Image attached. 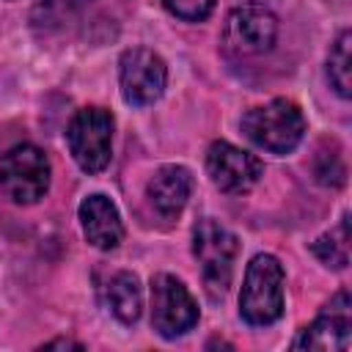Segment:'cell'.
<instances>
[{"instance_id":"7","label":"cell","mask_w":352,"mask_h":352,"mask_svg":"<svg viewBox=\"0 0 352 352\" xmlns=\"http://www.w3.org/2000/svg\"><path fill=\"white\" fill-rule=\"evenodd\" d=\"M118 77H121L124 99L135 107H146L162 96L168 82V69L157 52L146 47H132L118 60Z\"/></svg>"},{"instance_id":"16","label":"cell","mask_w":352,"mask_h":352,"mask_svg":"<svg viewBox=\"0 0 352 352\" xmlns=\"http://www.w3.org/2000/svg\"><path fill=\"white\" fill-rule=\"evenodd\" d=\"M316 179L327 187H341L344 179H346V168L341 162L338 154H330V151H319L316 157Z\"/></svg>"},{"instance_id":"9","label":"cell","mask_w":352,"mask_h":352,"mask_svg":"<svg viewBox=\"0 0 352 352\" xmlns=\"http://www.w3.org/2000/svg\"><path fill=\"white\" fill-rule=\"evenodd\" d=\"M278 19L270 8L258 3H242L228 14L226 44L239 55H258L275 44Z\"/></svg>"},{"instance_id":"4","label":"cell","mask_w":352,"mask_h":352,"mask_svg":"<svg viewBox=\"0 0 352 352\" xmlns=\"http://www.w3.org/2000/svg\"><path fill=\"white\" fill-rule=\"evenodd\" d=\"M239 242L231 231H226L214 220H201L192 231V253L201 264L204 283L212 297H223L231 286L234 275V261H236Z\"/></svg>"},{"instance_id":"11","label":"cell","mask_w":352,"mask_h":352,"mask_svg":"<svg viewBox=\"0 0 352 352\" xmlns=\"http://www.w3.org/2000/svg\"><path fill=\"white\" fill-rule=\"evenodd\" d=\"M80 223H82L85 239L99 250H113L124 239V226H121L116 204L99 192L88 195L80 204Z\"/></svg>"},{"instance_id":"12","label":"cell","mask_w":352,"mask_h":352,"mask_svg":"<svg viewBox=\"0 0 352 352\" xmlns=\"http://www.w3.org/2000/svg\"><path fill=\"white\" fill-rule=\"evenodd\" d=\"M146 192L162 217H176L192 195V173L182 165H165L148 179Z\"/></svg>"},{"instance_id":"2","label":"cell","mask_w":352,"mask_h":352,"mask_svg":"<svg viewBox=\"0 0 352 352\" xmlns=\"http://www.w3.org/2000/svg\"><path fill=\"white\" fill-rule=\"evenodd\" d=\"M242 132L264 151L286 154L305 135L302 110L289 99H272L261 107H253L242 118Z\"/></svg>"},{"instance_id":"5","label":"cell","mask_w":352,"mask_h":352,"mask_svg":"<svg viewBox=\"0 0 352 352\" xmlns=\"http://www.w3.org/2000/svg\"><path fill=\"white\" fill-rule=\"evenodd\" d=\"M69 151L85 173H99L110 162L113 116L104 107H82L74 113L66 129Z\"/></svg>"},{"instance_id":"8","label":"cell","mask_w":352,"mask_h":352,"mask_svg":"<svg viewBox=\"0 0 352 352\" xmlns=\"http://www.w3.org/2000/svg\"><path fill=\"white\" fill-rule=\"evenodd\" d=\"M349 330H352V302L349 292H338L322 314L300 330V336L292 341L294 349H319V352H344L349 346Z\"/></svg>"},{"instance_id":"10","label":"cell","mask_w":352,"mask_h":352,"mask_svg":"<svg viewBox=\"0 0 352 352\" xmlns=\"http://www.w3.org/2000/svg\"><path fill=\"white\" fill-rule=\"evenodd\" d=\"M206 170L217 190H223L228 195H242L258 182L261 162H258V157H253L226 140H214L206 151Z\"/></svg>"},{"instance_id":"17","label":"cell","mask_w":352,"mask_h":352,"mask_svg":"<svg viewBox=\"0 0 352 352\" xmlns=\"http://www.w3.org/2000/svg\"><path fill=\"white\" fill-rule=\"evenodd\" d=\"M162 6L179 16V19H187V22H198V19H206L214 0H162Z\"/></svg>"},{"instance_id":"18","label":"cell","mask_w":352,"mask_h":352,"mask_svg":"<svg viewBox=\"0 0 352 352\" xmlns=\"http://www.w3.org/2000/svg\"><path fill=\"white\" fill-rule=\"evenodd\" d=\"M44 346H50V349H52V346H60V349H63V346H74V349H82V344H77V341H69V338H55V341H47Z\"/></svg>"},{"instance_id":"1","label":"cell","mask_w":352,"mask_h":352,"mask_svg":"<svg viewBox=\"0 0 352 352\" xmlns=\"http://www.w3.org/2000/svg\"><path fill=\"white\" fill-rule=\"evenodd\" d=\"M239 314L248 324H272L283 314V267L275 256L258 253L245 270Z\"/></svg>"},{"instance_id":"13","label":"cell","mask_w":352,"mask_h":352,"mask_svg":"<svg viewBox=\"0 0 352 352\" xmlns=\"http://www.w3.org/2000/svg\"><path fill=\"white\" fill-rule=\"evenodd\" d=\"M104 300H107L110 314L118 322H124V324L138 322L140 308H143V297H140V283H138V278L132 272H116L107 280Z\"/></svg>"},{"instance_id":"6","label":"cell","mask_w":352,"mask_h":352,"mask_svg":"<svg viewBox=\"0 0 352 352\" xmlns=\"http://www.w3.org/2000/svg\"><path fill=\"white\" fill-rule=\"evenodd\" d=\"M198 322V305L187 286L160 272L151 278V324L162 338H176L187 330H192Z\"/></svg>"},{"instance_id":"15","label":"cell","mask_w":352,"mask_h":352,"mask_svg":"<svg viewBox=\"0 0 352 352\" xmlns=\"http://www.w3.org/2000/svg\"><path fill=\"white\" fill-rule=\"evenodd\" d=\"M311 250L322 264H327L333 270H344L349 264V223H346V217L341 220V226L336 231L319 236L311 245Z\"/></svg>"},{"instance_id":"14","label":"cell","mask_w":352,"mask_h":352,"mask_svg":"<svg viewBox=\"0 0 352 352\" xmlns=\"http://www.w3.org/2000/svg\"><path fill=\"white\" fill-rule=\"evenodd\" d=\"M349 47H352V36H349V30H344L336 38V44L330 50V60H327L330 82L338 91V96H344V99H349V94H352V55H349Z\"/></svg>"},{"instance_id":"3","label":"cell","mask_w":352,"mask_h":352,"mask_svg":"<svg viewBox=\"0 0 352 352\" xmlns=\"http://www.w3.org/2000/svg\"><path fill=\"white\" fill-rule=\"evenodd\" d=\"M50 187V160L38 146L19 143L0 157V190L14 204H36Z\"/></svg>"}]
</instances>
